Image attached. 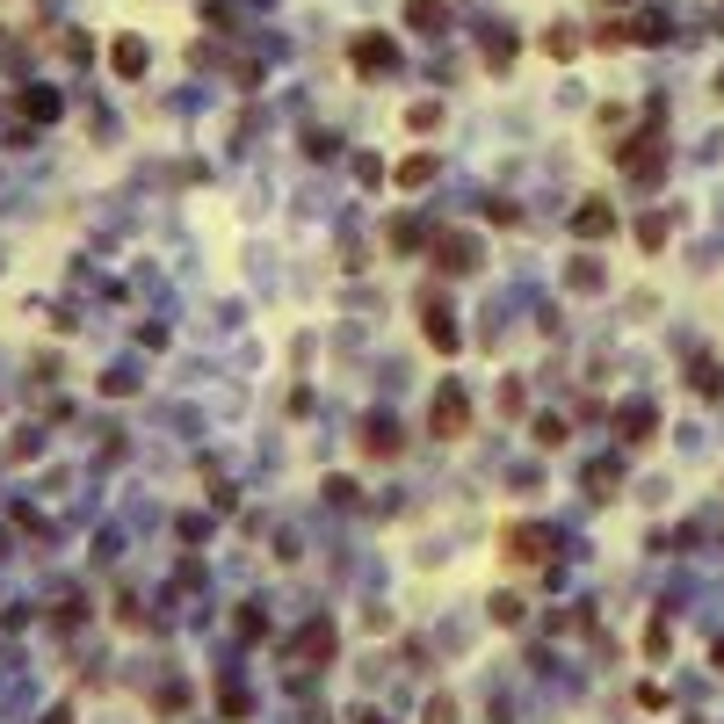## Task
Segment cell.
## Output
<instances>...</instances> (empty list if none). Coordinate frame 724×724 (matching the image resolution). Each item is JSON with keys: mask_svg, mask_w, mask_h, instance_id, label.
I'll list each match as a JSON object with an SVG mask.
<instances>
[{"mask_svg": "<svg viewBox=\"0 0 724 724\" xmlns=\"http://www.w3.org/2000/svg\"><path fill=\"white\" fill-rule=\"evenodd\" d=\"M428 428H435L442 442L471 435V399H464V384H442V391H435V413H428Z\"/></svg>", "mask_w": 724, "mask_h": 724, "instance_id": "obj_1", "label": "cell"}, {"mask_svg": "<svg viewBox=\"0 0 724 724\" xmlns=\"http://www.w3.org/2000/svg\"><path fill=\"white\" fill-rule=\"evenodd\" d=\"M500 551L515 558V565H543V558H551V529H543V522H515V529L500 536Z\"/></svg>", "mask_w": 724, "mask_h": 724, "instance_id": "obj_2", "label": "cell"}, {"mask_svg": "<svg viewBox=\"0 0 724 724\" xmlns=\"http://www.w3.org/2000/svg\"><path fill=\"white\" fill-rule=\"evenodd\" d=\"M420 319H428V348H442V355H457V341H464V334H457V312H449V305H442V297H435V290H428V297H420Z\"/></svg>", "mask_w": 724, "mask_h": 724, "instance_id": "obj_3", "label": "cell"}, {"mask_svg": "<svg viewBox=\"0 0 724 724\" xmlns=\"http://www.w3.org/2000/svg\"><path fill=\"white\" fill-rule=\"evenodd\" d=\"M572 232H580V239H609L616 232V210L609 203H580V210H572Z\"/></svg>", "mask_w": 724, "mask_h": 724, "instance_id": "obj_4", "label": "cell"}, {"mask_svg": "<svg viewBox=\"0 0 724 724\" xmlns=\"http://www.w3.org/2000/svg\"><path fill=\"white\" fill-rule=\"evenodd\" d=\"M348 58H355V73H391V66H399L384 37H355V51H348Z\"/></svg>", "mask_w": 724, "mask_h": 724, "instance_id": "obj_5", "label": "cell"}, {"mask_svg": "<svg viewBox=\"0 0 724 724\" xmlns=\"http://www.w3.org/2000/svg\"><path fill=\"white\" fill-rule=\"evenodd\" d=\"M145 58H153V51H145V37H116V44H109V66L124 73V80H138V73H145Z\"/></svg>", "mask_w": 724, "mask_h": 724, "instance_id": "obj_6", "label": "cell"}, {"mask_svg": "<svg viewBox=\"0 0 724 724\" xmlns=\"http://www.w3.org/2000/svg\"><path fill=\"white\" fill-rule=\"evenodd\" d=\"M435 174H442V160H435V153H413V160L391 167V181H399V189H428Z\"/></svg>", "mask_w": 724, "mask_h": 724, "instance_id": "obj_7", "label": "cell"}, {"mask_svg": "<svg viewBox=\"0 0 724 724\" xmlns=\"http://www.w3.org/2000/svg\"><path fill=\"white\" fill-rule=\"evenodd\" d=\"M442 268H449V276H471V268H478V247H471V239H442Z\"/></svg>", "mask_w": 724, "mask_h": 724, "instance_id": "obj_8", "label": "cell"}, {"mask_svg": "<svg viewBox=\"0 0 724 724\" xmlns=\"http://www.w3.org/2000/svg\"><path fill=\"white\" fill-rule=\"evenodd\" d=\"M616 428H623V442H645L659 420H652V406H623V413H616Z\"/></svg>", "mask_w": 724, "mask_h": 724, "instance_id": "obj_9", "label": "cell"}, {"mask_svg": "<svg viewBox=\"0 0 724 724\" xmlns=\"http://www.w3.org/2000/svg\"><path fill=\"white\" fill-rule=\"evenodd\" d=\"M22 116H44V124H51V116H58V95H51V87H29V95H22Z\"/></svg>", "mask_w": 724, "mask_h": 724, "instance_id": "obj_10", "label": "cell"}, {"mask_svg": "<svg viewBox=\"0 0 724 724\" xmlns=\"http://www.w3.org/2000/svg\"><path fill=\"white\" fill-rule=\"evenodd\" d=\"M543 51H551V58H572V51H580V29H565V22H558L551 37H543Z\"/></svg>", "mask_w": 724, "mask_h": 724, "instance_id": "obj_11", "label": "cell"}, {"mask_svg": "<svg viewBox=\"0 0 724 724\" xmlns=\"http://www.w3.org/2000/svg\"><path fill=\"white\" fill-rule=\"evenodd\" d=\"M406 22H413V29H442V0H413Z\"/></svg>", "mask_w": 724, "mask_h": 724, "instance_id": "obj_12", "label": "cell"}, {"mask_svg": "<svg viewBox=\"0 0 724 724\" xmlns=\"http://www.w3.org/2000/svg\"><path fill=\"white\" fill-rule=\"evenodd\" d=\"M536 442L558 449V442H565V420H558V413H536Z\"/></svg>", "mask_w": 724, "mask_h": 724, "instance_id": "obj_13", "label": "cell"}, {"mask_svg": "<svg viewBox=\"0 0 724 724\" xmlns=\"http://www.w3.org/2000/svg\"><path fill=\"white\" fill-rule=\"evenodd\" d=\"M362 449H370V457H391V449H399V428H370V435H362Z\"/></svg>", "mask_w": 724, "mask_h": 724, "instance_id": "obj_14", "label": "cell"}, {"mask_svg": "<svg viewBox=\"0 0 724 724\" xmlns=\"http://www.w3.org/2000/svg\"><path fill=\"white\" fill-rule=\"evenodd\" d=\"M326 645H334V630H326V623H319V630H305V638H297V652H305V659H312V652H326Z\"/></svg>", "mask_w": 724, "mask_h": 724, "instance_id": "obj_15", "label": "cell"}, {"mask_svg": "<svg viewBox=\"0 0 724 724\" xmlns=\"http://www.w3.org/2000/svg\"><path fill=\"white\" fill-rule=\"evenodd\" d=\"M717 95H724V73H717Z\"/></svg>", "mask_w": 724, "mask_h": 724, "instance_id": "obj_16", "label": "cell"}, {"mask_svg": "<svg viewBox=\"0 0 724 724\" xmlns=\"http://www.w3.org/2000/svg\"><path fill=\"white\" fill-rule=\"evenodd\" d=\"M609 8H623V0H609Z\"/></svg>", "mask_w": 724, "mask_h": 724, "instance_id": "obj_17", "label": "cell"}, {"mask_svg": "<svg viewBox=\"0 0 724 724\" xmlns=\"http://www.w3.org/2000/svg\"><path fill=\"white\" fill-rule=\"evenodd\" d=\"M362 724H377V717H362Z\"/></svg>", "mask_w": 724, "mask_h": 724, "instance_id": "obj_18", "label": "cell"}]
</instances>
